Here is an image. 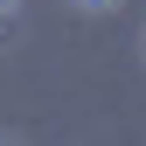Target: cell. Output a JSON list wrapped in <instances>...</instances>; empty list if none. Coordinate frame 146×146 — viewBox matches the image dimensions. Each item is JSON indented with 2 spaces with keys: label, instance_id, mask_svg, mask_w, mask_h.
Returning <instances> with one entry per match:
<instances>
[{
  "label": "cell",
  "instance_id": "7a4b0ae2",
  "mask_svg": "<svg viewBox=\"0 0 146 146\" xmlns=\"http://www.w3.org/2000/svg\"><path fill=\"white\" fill-rule=\"evenodd\" d=\"M14 7H21V0H0V14H14Z\"/></svg>",
  "mask_w": 146,
  "mask_h": 146
},
{
  "label": "cell",
  "instance_id": "6da1fadb",
  "mask_svg": "<svg viewBox=\"0 0 146 146\" xmlns=\"http://www.w3.org/2000/svg\"><path fill=\"white\" fill-rule=\"evenodd\" d=\"M84 14H111V7H125V0H77Z\"/></svg>",
  "mask_w": 146,
  "mask_h": 146
}]
</instances>
